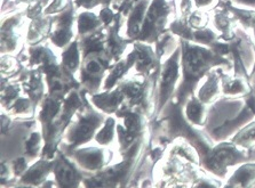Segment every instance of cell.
I'll return each mask as SVG.
<instances>
[{
  "mask_svg": "<svg viewBox=\"0 0 255 188\" xmlns=\"http://www.w3.org/2000/svg\"><path fill=\"white\" fill-rule=\"evenodd\" d=\"M180 16H188L194 10V0H180Z\"/></svg>",
  "mask_w": 255,
  "mask_h": 188,
  "instance_id": "b9f144b4",
  "label": "cell"
},
{
  "mask_svg": "<svg viewBox=\"0 0 255 188\" xmlns=\"http://www.w3.org/2000/svg\"><path fill=\"white\" fill-rule=\"evenodd\" d=\"M222 94L227 97H244L251 91V84L244 76L225 73L221 80Z\"/></svg>",
  "mask_w": 255,
  "mask_h": 188,
  "instance_id": "603a6c76",
  "label": "cell"
},
{
  "mask_svg": "<svg viewBox=\"0 0 255 188\" xmlns=\"http://www.w3.org/2000/svg\"><path fill=\"white\" fill-rule=\"evenodd\" d=\"M135 1H137V0H135Z\"/></svg>",
  "mask_w": 255,
  "mask_h": 188,
  "instance_id": "bcb514c9",
  "label": "cell"
},
{
  "mask_svg": "<svg viewBox=\"0 0 255 188\" xmlns=\"http://www.w3.org/2000/svg\"><path fill=\"white\" fill-rule=\"evenodd\" d=\"M168 29L169 31L175 34L176 37L181 38V39L192 41V32H194V30L189 25L187 16H179L175 18L173 22L169 23Z\"/></svg>",
  "mask_w": 255,
  "mask_h": 188,
  "instance_id": "4dcf8cb0",
  "label": "cell"
},
{
  "mask_svg": "<svg viewBox=\"0 0 255 188\" xmlns=\"http://www.w3.org/2000/svg\"><path fill=\"white\" fill-rule=\"evenodd\" d=\"M161 114H164L161 124L164 125L166 131V135H163V137L167 138L169 141L176 138L187 140L198 152L200 160L214 146V140L211 136L192 125L185 117L184 106L176 104L173 98L167 103L159 117Z\"/></svg>",
  "mask_w": 255,
  "mask_h": 188,
  "instance_id": "7a4b0ae2",
  "label": "cell"
},
{
  "mask_svg": "<svg viewBox=\"0 0 255 188\" xmlns=\"http://www.w3.org/2000/svg\"><path fill=\"white\" fill-rule=\"evenodd\" d=\"M187 20L189 25L191 26L192 30H199L203 28H206L210 22V17H208L207 11L200 10V9H194L190 14L187 16Z\"/></svg>",
  "mask_w": 255,
  "mask_h": 188,
  "instance_id": "d590c367",
  "label": "cell"
},
{
  "mask_svg": "<svg viewBox=\"0 0 255 188\" xmlns=\"http://www.w3.org/2000/svg\"><path fill=\"white\" fill-rule=\"evenodd\" d=\"M67 156L63 152H56L54 156L53 174L55 182L60 187H78L84 182L83 175Z\"/></svg>",
  "mask_w": 255,
  "mask_h": 188,
  "instance_id": "30bf717a",
  "label": "cell"
},
{
  "mask_svg": "<svg viewBox=\"0 0 255 188\" xmlns=\"http://www.w3.org/2000/svg\"><path fill=\"white\" fill-rule=\"evenodd\" d=\"M29 1H30V0H14V2H16V3H20V2L29 3Z\"/></svg>",
  "mask_w": 255,
  "mask_h": 188,
  "instance_id": "ee69618b",
  "label": "cell"
},
{
  "mask_svg": "<svg viewBox=\"0 0 255 188\" xmlns=\"http://www.w3.org/2000/svg\"><path fill=\"white\" fill-rule=\"evenodd\" d=\"M219 38L220 34L216 33L211 28H208V26L199 30H194V32H192V42L206 46V47H211L215 41L219 40Z\"/></svg>",
  "mask_w": 255,
  "mask_h": 188,
  "instance_id": "836d02e7",
  "label": "cell"
},
{
  "mask_svg": "<svg viewBox=\"0 0 255 188\" xmlns=\"http://www.w3.org/2000/svg\"><path fill=\"white\" fill-rule=\"evenodd\" d=\"M124 16L121 11H117L114 23L109 26H107V44H106V56L111 62H117L121 60L124 52L126 51L127 45L130 39L123 38L119 31H121L123 25Z\"/></svg>",
  "mask_w": 255,
  "mask_h": 188,
  "instance_id": "4fadbf2b",
  "label": "cell"
},
{
  "mask_svg": "<svg viewBox=\"0 0 255 188\" xmlns=\"http://www.w3.org/2000/svg\"><path fill=\"white\" fill-rule=\"evenodd\" d=\"M181 48V80L173 101L184 106L191 96L196 95L199 82L215 67L234 70L233 61L223 57L210 47L179 38Z\"/></svg>",
  "mask_w": 255,
  "mask_h": 188,
  "instance_id": "6da1fadb",
  "label": "cell"
},
{
  "mask_svg": "<svg viewBox=\"0 0 255 188\" xmlns=\"http://www.w3.org/2000/svg\"><path fill=\"white\" fill-rule=\"evenodd\" d=\"M251 151L252 149L239 146L231 140L219 141L200 160V167L216 178L226 179L228 169L251 160Z\"/></svg>",
  "mask_w": 255,
  "mask_h": 188,
  "instance_id": "3957f363",
  "label": "cell"
},
{
  "mask_svg": "<svg viewBox=\"0 0 255 188\" xmlns=\"http://www.w3.org/2000/svg\"><path fill=\"white\" fill-rule=\"evenodd\" d=\"M133 52L135 54V71L137 73L148 76L153 72H158L161 66V61L151 44L142 41H134Z\"/></svg>",
  "mask_w": 255,
  "mask_h": 188,
  "instance_id": "7c38bea8",
  "label": "cell"
},
{
  "mask_svg": "<svg viewBox=\"0 0 255 188\" xmlns=\"http://www.w3.org/2000/svg\"><path fill=\"white\" fill-rule=\"evenodd\" d=\"M20 94H21V87L20 84L16 82L8 83L6 88L2 87V93H1L2 106L5 107V109H7V111H9L14 103L21 97Z\"/></svg>",
  "mask_w": 255,
  "mask_h": 188,
  "instance_id": "e575fe53",
  "label": "cell"
},
{
  "mask_svg": "<svg viewBox=\"0 0 255 188\" xmlns=\"http://www.w3.org/2000/svg\"><path fill=\"white\" fill-rule=\"evenodd\" d=\"M116 15H117V10L111 8V6H108V7H102V9L100 10L99 13V17L100 20L102 21L103 25L107 28V26L113 24L116 18Z\"/></svg>",
  "mask_w": 255,
  "mask_h": 188,
  "instance_id": "ab89813d",
  "label": "cell"
},
{
  "mask_svg": "<svg viewBox=\"0 0 255 188\" xmlns=\"http://www.w3.org/2000/svg\"><path fill=\"white\" fill-rule=\"evenodd\" d=\"M181 79V48L180 46L172 55L167 57L164 64L161 63L157 75L158 95L156 101V114L163 112L165 106L175 95L176 84Z\"/></svg>",
  "mask_w": 255,
  "mask_h": 188,
  "instance_id": "5b68a950",
  "label": "cell"
},
{
  "mask_svg": "<svg viewBox=\"0 0 255 188\" xmlns=\"http://www.w3.org/2000/svg\"><path fill=\"white\" fill-rule=\"evenodd\" d=\"M184 114L194 125L204 126L208 117V105L194 95L185 103Z\"/></svg>",
  "mask_w": 255,
  "mask_h": 188,
  "instance_id": "d4e9b609",
  "label": "cell"
},
{
  "mask_svg": "<svg viewBox=\"0 0 255 188\" xmlns=\"http://www.w3.org/2000/svg\"><path fill=\"white\" fill-rule=\"evenodd\" d=\"M29 65L38 68L47 76L54 75L62 70V63H59L57 57L49 49L47 45H33L29 47Z\"/></svg>",
  "mask_w": 255,
  "mask_h": 188,
  "instance_id": "8fae6325",
  "label": "cell"
},
{
  "mask_svg": "<svg viewBox=\"0 0 255 188\" xmlns=\"http://www.w3.org/2000/svg\"><path fill=\"white\" fill-rule=\"evenodd\" d=\"M135 65V54L132 51L128 55L126 56V59L118 61L116 63L115 66L111 68L109 74L107 75L106 80H104V90H111L117 84L121 79L124 78L127 72H128L130 68L134 67Z\"/></svg>",
  "mask_w": 255,
  "mask_h": 188,
  "instance_id": "484cf974",
  "label": "cell"
},
{
  "mask_svg": "<svg viewBox=\"0 0 255 188\" xmlns=\"http://www.w3.org/2000/svg\"><path fill=\"white\" fill-rule=\"evenodd\" d=\"M235 6L243 7V8L255 9V0H231Z\"/></svg>",
  "mask_w": 255,
  "mask_h": 188,
  "instance_id": "7bdbcfd3",
  "label": "cell"
},
{
  "mask_svg": "<svg viewBox=\"0 0 255 188\" xmlns=\"http://www.w3.org/2000/svg\"><path fill=\"white\" fill-rule=\"evenodd\" d=\"M53 16L54 15L42 14L31 20L26 42L30 46L40 44L46 38H49L53 30Z\"/></svg>",
  "mask_w": 255,
  "mask_h": 188,
  "instance_id": "d6986e66",
  "label": "cell"
},
{
  "mask_svg": "<svg viewBox=\"0 0 255 188\" xmlns=\"http://www.w3.org/2000/svg\"><path fill=\"white\" fill-rule=\"evenodd\" d=\"M61 57L62 66L75 75L76 72L80 70V65L83 62V56L79 49L78 40H73L70 45H68L64 48Z\"/></svg>",
  "mask_w": 255,
  "mask_h": 188,
  "instance_id": "4316f807",
  "label": "cell"
},
{
  "mask_svg": "<svg viewBox=\"0 0 255 188\" xmlns=\"http://www.w3.org/2000/svg\"><path fill=\"white\" fill-rule=\"evenodd\" d=\"M111 61L104 53H94L84 57L80 65V87L90 94H98Z\"/></svg>",
  "mask_w": 255,
  "mask_h": 188,
  "instance_id": "52a82bcc",
  "label": "cell"
},
{
  "mask_svg": "<svg viewBox=\"0 0 255 188\" xmlns=\"http://www.w3.org/2000/svg\"><path fill=\"white\" fill-rule=\"evenodd\" d=\"M26 17L24 13H17L2 21L1 25V53L11 54L17 49L20 44L21 32L20 28L22 26L23 20Z\"/></svg>",
  "mask_w": 255,
  "mask_h": 188,
  "instance_id": "5bb4252c",
  "label": "cell"
},
{
  "mask_svg": "<svg viewBox=\"0 0 255 188\" xmlns=\"http://www.w3.org/2000/svg\"><path fill=\"white\" fill-rule=\"evenodd\" d=\"M104 115L95 111L88 104L77 112V120L69 126L64 132L63 149H75L90 141L96 132L101 129L104 121Z\"/></svg>",
  "mask_w": 255,
  "mask_h": 188,
  "instance_id": "277c9868",
  "label": "cell"
},
{
  "mask_svg": "<svg viewBox=\"0 0 255 188\" xmlns=\"http://www.w3.org/2000/svg\"><path fill=\"white\" fill-rule=\"evenodd\" d=\"M51 172H53V160L42 157L25 171L21 177V182L28 186H40L41 183L47 180V176Z\"/></svg>",
  "mask_w": 255,
  "mask_h": 188,
  "instance_id": "44dd1931",
  "label": "cell"
},
{
  "mask_svg": "<svg viewBox=\"0 0 255 188\" xmlns=\"http://www.w3.org/2000/svg\"><path fill=\"white\" fill-rule=\"evenodd\" d=\"M17 68H18V62L16 59H14V57H10V56L2 57V62H1L2 76H5L6 73H7V76L15 74V72H17Z\"/></svg>",
  "mask_w": 255,
  "mask_h": 188,
  "instance_id": "74e56055",
  "label": "cell"
},
{
  "mask_svg": "<svg viewBox=\"0 0 255 188\" xmlns=\"http://www.w3.org/2000/svg\"><path fill=\"white\" fill-rule=\"evenodd\" d=\"M213 24L220 32V40L230 41L236 36L237 20L231 11L226 7H216L213 15Z\"/></svg>",
  "mask_w": 255,
  "mask_h": 188,
  "instance_id": "e0dca14e",
  "label": "cell"
},
{
  "mask_svg": "<svg viewBox=\"0 0 255 188\" xmlns=\"http://www.w3.org/2000/svg\"><path fill=\"white\" fill-rule=\"evenodd\" d=\"M44 139L39 132H32L24 141V155L28 160H33L41 154V141Z\"/></svg>",
  "mask_w": 255,
  "mask_h": 188,
  "instance_id": "d6a6232c",
  "label": "cell"
},
{
  "mask_svg": "<svg viewBox=\"0 0 255 188\" xmlns=\"http://www.w3.org/2000/svg\"><path fill=\"white\" fill-rule=\"evenodd\" d=\"M79 49L83 59L90 54L106 53L107 44V28L102 26L96 31L79 37Z\"/></svg>",
  "mask_w": 255,
  "mask_h": 188,
  "instance_id": "ffe728a7",
  "label": "cell"
},
{
  "mask_svg": "<svg viewBox=\"0 0 255 188\" xmlns=\"http://www.w3.org/2000/svg\"><path fill=\"white\" fill-rule=\"evenodd\" d=\"M151 0H137L134 3L132 10L128 16H127V28H126V37L127 39L135 41L136 38L140 36L143 22L148 10Z\"/></svg>",
  "mask_w": 255,
  "mask_h": 188,
  "instance_id": "ac0fdd59",
  "label": "cell"
},
{
  "mask_svg": "<svg viewBox=\"0 0 255 188\" xmlns=\"http://www.w3.org/2000/svg\"><path fill=\"white\" fill-rule=\"evenodd\" d=\"M28 157L21 156L17 157L16 160H14L11 162V170H13V175L16 177H22L25 174V171L28 170Z\"/></svg>",
  "mask_w": 255,
  "mask_h": 188,
  "instance_id": "f35d334b",
  "label": "cell"
},
{
  "mask_svg": "<svg viewBox=\"0 0 255 188\" xmlns=\"http://www.w3.org/2000/svg\"><path fill=\"white\" fill-rule=\"evenodd\" d=\"M65 154L71 156V159L80 169L90 172L102 170L113 157L111 152L99 147L65 149Z\"/></svg>",
  "mask_w": 255,
  "mask_h": 188,
  "instance_id": "9c48e42d",
  "label": "cell"
},
{
  "mask_svg": "<svg viewBox=\"0 0 255 188\" xmlns=\"http://www.w3.org/2000/svg\"><path fill=\"white\" fill-rule=\"evenodd\" d=\"M76 5L73 0H69L68 6L59 14L53 16V30L49 34V40L59 48H65L75 38L73 24L77 21Z\"/></svg>",
  "mask_w": 255,
  "mask_h": 188,
  "instance_id": "ba28073f",
  "label": "cell"
},
{
  "mask_svg": "<svg viewBox=\"0 0 255 188\" xmlns=\"http://www.w3.org/2000/svg\"><path fill=\"white\" fill-rule=\"evenodd\" d=\"M227 187H253L255 186V162L239 164L231 177L228 179Z\"/></svg>",
  "mask_w": 255,
  "mask_h": 188,
  "instance_id": "cb8c5ba5",
  "label": "cell"
},
{
  "mask_svg": "<svg viewBox=\"0 0 255 188\" xmlns=\"http://www.w3.org/2000/svg\"><path fill=\"white\" fill-rule=\"evenodd\" d=\"M103 23L100 20L99 15L93 13L91 10H85L77 15V32L78 37L86 36L88 33H92L102 28Z\"/></svg>",
  "mask_w": 255,
  "mask_h": 188,
  "instance_id": "83f0119b",
  "label": "cell"
},
{
  "mask_svg": "<svg viewBox=\"0 0 255 188\" xmlns=\"http://www.w3.org/2000/svg\"><path fill=\"white\" fill-rule=\"evenodd\" d=\"M231 141L247 149L255 147V120L251 121L237 132H235L231 137Z\"/></svg>",
  "mask_w": 255,
  "mask_h": 188,
  "instance_id": "f1b7e54d",
  "label": "cell"
},
{
  "mask_svg": "<svg viewBox=\"0 0 255 188\" xmlns=\"http://www.w3.org/2000/svg\"><path fill=\"white\" fill-rule=\"evenodd\" d=\"M117 131V125L114 118H108L104 121L101 129L96 132L95 140L100 145H109L115 138V132Z\"/></svg>",
  "mask_w": 255,
  "mask_h": 188,
  "instance_id": "1f68e13d",
  "label": "cell"
},
{
  "mask_svg": "<svg viewBox=\"0 0 255 188\" xmlns=\"http://www.w3.org/2000/svg\"><path fill=\"white\" fill-rule=\"evenodd\" d=\"M77 8H85L87 10H91L95 8L96 6L101 5L102 7L111 6V3H114L116 0H73Z\"/></svg>",
  "mask_w": 255,
  "mask_h": 188,
  "instance_id": "8d00e7d4",
  "label": "cell"
},
{
  "mask_svg": "<svg viewBox=\"0 0 255 188\" xmlns=\"http://www.w3.org/2000/svg\"><path fill=\"white\" fill-rule=\"evenodd\" d=\"M226 68L215 67L210 73L205 76V81L199 89H197L196 96L205 104L211 105L215 103L220 98L222 93L221 80L222 75L226 73Z\"/></svg>",
  "mask_w": 255,
  "mask_h": 188,
  "instance_id": "9a60e30c",
  "label": "cell"
},
{
  "mask_svg": "<svg viewBox=\"0 0 255 188\" xmlns=\"http://www.w3.org/2000/svg\"><path fill=\"white\" fill-rule=\"evenodd\" d=\"M171 154L179 155L187 161V162L196 163L200 166V156L198 152L196 151V148L191 144H189L187 140L182 139V138L175 141L174 146L171 148Z\"/></svg>",
  "mask_w": 255,
  "mask_h": 188,
  "instance_id": "f546056e",
  "label": "cell"
},
{
  "mask_svg": "<svg viewBox=\"0 0 255 188\" xmlns=\"http://www.w3.org/2000/svg\"><path fill=\"white\" fill-rule=\"evenodd\" d=\"M125 95H124L121 87L111 90H106L102 94H92L91 103L96 109L107 114H116L121 110L125 103Z\"/></svg>",
  "mask_w": 255,
  "mask_h": 188,
  "instance_id": "2e32d148",
  "label": "cell"
},
{
  "mask_svg": "<svg viewBox=\"0 0 255 188\" xmlns=\"http://www.w3.org/2000/svg\"><path fill=\"white\" fill-rule=\"evenodd\" d=\"M252 31H253V38H254V42H255V24H254V26H253Z\"/></svg>",
  "mask_w": 255,
  "mask_h": 188,
  "instance_id": "f6af8a7d",
  "label": "cell"
},
{
  "mask_svg": "<svg viewBox=\"0 0 255 188\" xmlns=\"http://www.w3.org/2000/svg\"><path fill=\"white\" fill-rule=\"evenodd\" d=\"M173 11L172 2L168 0H151L146 10L140 36L135 41L154 44L161 34L168 31V18Z\"/></svg>",
  "mask_w": 255,
  "mask_h": 188,
  "instance_id": "8992f818",
  "label": "cell"
},
{
  "mask_svg": "<svg viewBox=\"0 0 255 188\" xmlns=\"http://www.w3.org/2000/svg\"><path fill=\"white\" fill-rule=\"evenodd\" d=\"M42 72L38 68L34 70H30L28 74H25V79L23 81V91L26 94V96L33 102L34 105H38L40 102H42L45 96V86L44 81H42Z\"/></svg>",
  "mask_w": 255,
  "mask_h": 188,
  "instance_id": "7402d4cb",
  "label": "cell"
},
{
  "mask_svg": "<svg viewBox=\"0 0 255 188\" xmlns=\"http://www.w3.org/2000/svg\"><path fill=\"white\" fill-rule=\"evenodd\" d=\"M219 1L220 0H194V7L196 9L210 11L218 7Z\"/></svg>",
  "mask_w": 255,
  "mask_h": 188,
  "instance_id": "60d3db41",
  "label": "cell"
}]
</instances>
